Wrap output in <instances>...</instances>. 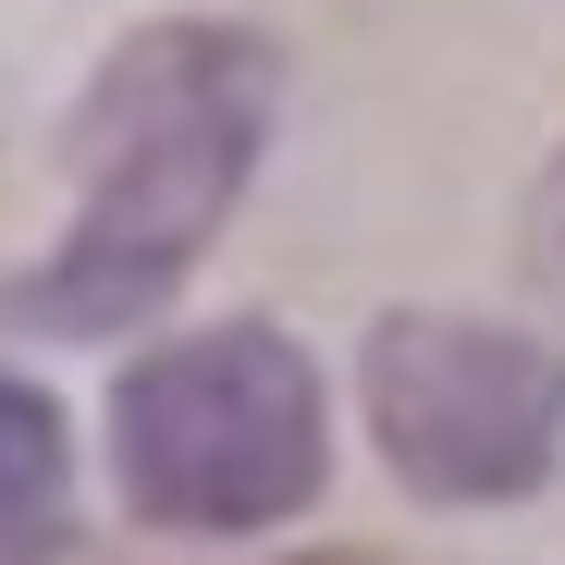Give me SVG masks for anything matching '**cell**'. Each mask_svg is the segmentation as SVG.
I'll list each match as a JSON object with an SVG mask.
<instances>
[{"instance_id":"5b68a950","label":"cell","mask_w":565,"mask_h":565,"mask_svg":"<svg viewBox=\"0 0 565 565\" xmlns=\"http://www.w3.org/2000/svg\"><path fill=\"white\" fill-rule=\"evenodd\" d=\"M529 270L553 282V296H565V160L541 172V210H529Z\"/></svg>"},{"instance_id":"7a4b0ae2","label":"cell","mask_w":565,"mask_h":565,"mask_svg":"<svg viewBox=\"0 0 565 565\" xmlns=\"http://www.w3.org/2000/svg\"><path fill=\"white\" fill-rule=\"evenodd\" d=\"M320 369L258 320L136 356L111 394V467L148 529H270L320 492Z\"/></svg>"},{"instance_id":"6da1fadb","label":"cell","mask_w":565,"mask_h":565,"mask_svg":"<svg viewBox=\"0 0 565 565\" xmlns=\"http://www.w3.org/2000/svg\"><path fill=\"white\" fill-rule=\"evenodd\" d=\"M258 136H270V50L258 38L160 25V38L111 50V74L74 111V234L13 308L38 332L148 320L198 270V246L222 234Z\"/></svg>"},{"instance_id":"277c9868","label":"cell","mask_w":565,"mask_h":565,"mask_svg":"<svg viewBox=\"0 0 565 565\" xmlns=\"http://www.w3.org/2000/svg\"><path fill=\"white\" fill-rule=\"evenodd\" d=\"M62 553V418L38 382L0 369V565H50Z\"/></svg>"},{"instance_id":"3957f363","label":"cell","mask_w":565,"mask_h":565,"mask_svg":"<svg viewBox=\"0 0 565 565\" xmlns=\"http://www.w3.org/2000/svg\"><path fill=\"white\" fill-rule=\"evenodd\" d=\"M369 430H382L406 492L504 504L565 443V356L529 344V332H480V320L406 308V320L369 332Z\"/></svg>"}]
</instances>
